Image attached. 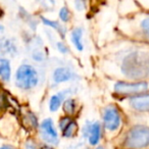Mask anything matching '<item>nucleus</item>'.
<instances>
[{
  "instance_id": "nucleus-1",
  "label": "nucleus",
  "mask_w": 149,
  "mask_h": 149,
  "mask_svg": "<svg viewBox=\"0 0 149 149\" xmlns=\"http://www.w3.org/2000/svg\"><path fill=\"white\" fill-rule=\"evenodd\" d=\"M122 72L131 79H142L149 76V52L133 51L123 59Z\"/></svg>"
},
{
  "instance_id": "nucleus-2",
  "label": "nucleus",
  "mask_w": 149,
  "mask_h": 149,
  "mask_svg": "<svg viewBox=\"0 0 149 149\" xmlns=\"http://www.w3.org/2000/svg\"><path fill=\"white\" fill-rule=\"evenodd\" d=\"M149 145V128L145 126H135L129 131L124 146L129 149H142Z\"/></svg>"
},
{
  "instance_id": "nucleus-3",
  "label": "nucleus",
  "mask_w": 149,
  "mask_h": 149,
  "mask_svg": "<svg viewBox=\"0 0 149 149\" xmlns=\"http://www.w3.org/2000/svg\"><path fill=\"white\" fill-rule=\"evenodd\" d=\"M39 74L34 66L22 64L15 74V85L23 90H30L38 85Z\"/></svg>"
},
{
  "instance_id": "nucleus-4",
  "label": "nucleus",
  "mask_w": 149,
  "mask_h": 149,
  "mask_svg": "<svg viewBox=\"0 0 149 149\" xmlns=\"http://www.w3.org/2000/svg\"><path fill=\"white\" fill-rule=\"evenodd\" d=\"M148 89V83L146 82H137V83H127L118 82L114 85V92L120 95H139L145 93Z\"/></svg>"
},
{
  "instance_id": "nucleus-5",
  "label": "nucleus",
  "mask_w": 149,
  "mask_h": 149,
  "mask_svg": "<svg viewBox=\"0 0 149 149\" xmlns=\"http://www.w3.org/2000/svg\"><path fill=\"white\" fill-rule=\"evenodd\" d=\"M103 124L106 130L116 131L120 125V114L118 109L113 105L105 107L103 111Z\"/></svg>"
},
{
  "instance_id": "nucleus-6",
  "label": "nucleus",
  "mask_w": 149,
  "mask_h": 149,
  "mask_svg": "<svg viewBox=\"0 0 149 149\" xmlns=\"http://www.w3.org/2000/svg\"><path fill=\"white\" fill-rule=\"evenodd\" d=\"M40 134L44 141L49 144H58V134L54 128L51 118H46L42 122L40 126Z\"/></svg>"
},
{
  "instance_id": "nucleus-7",
  "label": "nucleus",
  "mask_w": 149,
  "mask_h": 149,
  "mask_svg": "<svg viewBox=\"0 0 149 149\" xmlns=\"http://www.w3.org/2000/svg\"><path fill=\"white\" fill-rule=\"evenodd\" d=\"M83 134L91 145H97L101 137V126L98 122L86 123L83 129Z\"/></svg>"
},
{
  "instance_id": "nucleus-8",
  "label": "nucleus",
  "mask_w": 149,
  "mask_h": 149,
  "mask_svg": "<svg viewBox=\"0 0 149 149\" xmlns=\"http://www.w3.org/2000/svg\"><path fill=\"white\" fill-rule=\"evenodd\" d=\"M130 105L139 111H149V93L132 96L130 99Z\"/></svg>"
},
{
  "instance_id": "nucleus-9",
  "label": "nucleus",
  "mask_w": 149,
  "mask_h": 149,
  "mask_svg": "<svg viewBox=\"0 0 149 149\" xmlns=\"http://www.w3.org/2000/svg\"><path fill=\"white\" fill-rule=\"evenodd\" d=\"M74 78V74L68 68H57L53 72V81L56 84L70 81Z\"/></svg>"
},
{
  "instance_id": "nucleus-10",
  "label": "nucleus",
  "mask_w": 149,
  "mask_h": 149,
  "mask_svg": "<svg viewBox=\"0 0 149 149\" xmlns=\"http://www.w3.org/2000/svg\"><path fill=\"white\" fill-rule=\"evenodd\" d=\"M59 128L62 131V135L65 138H70L74 136L77 130V124L68 116H64L60 120Z\"/></svg>"
},
{
  "instance_id": "nucleus-11",
  "label": "nucleus",
  "mask_w": 149,
  "mask_h": 149,
  "mask_svg": "<svg viewBox=\"0 0 149 149\" xmlns=\"http://www.w3.org/2000/svg\"><path fill=\"white\" fill-rule=\"evenodd\" d=\"M70 93V90H64V91H60V92H58V93L54 94V95L50 98L49 109L51 110V111H56V110L60 107L62 102H63L64 98Z\"/></svg>"
},
{
  "instance_id": "nucleus-12",
  "label": "nucleus",
  "mask_w": 149,
  "mask_h": 149,
  "mask_svg": "<svg viewBox=\"0 0 149 149\" xmlns=\"http://www.w3.org/2000/svg\"><path fill=\"white\" fill-rule=\"evenodd\" d=\"M82 36H83V29L82 28H76L72 30V35H70V39L74 44V46L76 47V49L79 51H83L84 45L82 42Z\"/></svg>"
},
{
  "instance_id": "nucleus-13",
  "label": "nucleus",
  "mask_w": 149,
  "mask_h": 149,
  "mask_svg": "<svg viewBox=\"0 0 149 149\" xmlns=\"http://www.w3.org/2000/svg\"><path fill=\"white\" fill-rule=\"evenodd\" d=\"M10 63L6 58H0V79L4 82H8L10 80Z\"/></svg>"
},
{
  "instance_id": "nucleus-14",
  "label": "nucleus",
  "mask_w": 149,
  "mask_h": 149,
  "mask_svg": "<svg viewBox=\"0 0 149 149\" xmlns=\"http://www.w3.org/2000/svg\"><path fill=\"white\" fill-rule=\"evenodd\" d=\"M42 21H43L44 25L48 26V27H51L53 28L55 31H57V33H59V35L61 36L62 38L65 36V32H66V29L63 27L62 25H60L58 22H55V21H50V19H46V17H42Z\"/></svg>"
},
{
  "instance_id": "nucleus-15",
  "label": "nucleus",
  "mask_w": 149,
  "mask_h": 149,
  "mask_svg": "<svg viewBox=\"0 0 149 149\" xmlns=\"http://www.w3.org/2000/svg\"><path fill=\"white\" fill-rule=\"evenodd\" d=\"M76 108V101L72 98H68L63 102V110L65 113L72 114Z\"/></svg>"
},
{
  "instance_id": "nucleus-16",
  "label": "nucleus",
  "mask_w": 149,
  "mask_h": 149,
  "mask_svg": "<svg viewBox=\"0 0 149 149\" xmlns=\"http://www.w3.org/2000/svg\"><path fill=\"white\" fill-rule=\"evenodd\" d=\"M59 19H61L62 22H64V23H66V22L70 21V10H68V7H62V8L60 9V11H59Z\"/></svg>"
},
{
  "instance_id": "nucleus-17",
  "label": "nucleus",
  "mask_w": 149,
  "mask_h": 149,
  "mask_svg": "<svg viewBox=\"0 0 149 149\" xmlns=\"http://www.w3.org/2000/svg\"><path fill=\"white\" fill-rule=\"evenodd\" d=\"M141 29H142L144 35L147 37V39L149 40V17L141 22Z\"/></svg>"
},
{
  "instance_id": "nucleus-18",
  "label": "nucleus",
  "mask_w": 149,
  "mask_h": 149,
  "mask_svg": "<svg viewBox=\"0 0 149 149\" xmlns=\"http://www.w3.org/2000/svg\"><path fill=\"white\" fill-rule=\"evenodd\" d=\"M56 46H57V49L59 50L61 53H68V48L63 42H57L56 43Z\"/></svg>"
},
{
  "instance_id": "nucleus-19",
  "label": "nucleus",
  "mask_w": 149,
  "mask_h": 149,
  "mask_svg": "<svg viewBox=\"0 0 149 149\" xmlns=\"http://www.w3.org/2000/svg\"><path fill=\"white\" fill-rule=\"evenodd\" d=\"M26 146H27V147H26L27 149H36L35 144H33V143H28Z\"/></svg>"
},
{
  "instance_id": "nucleus-20",
  "label": "nucleus",
  "mask_w": 149,
  "mask_h": 149,
  "mask_svg": "<svg viewBox=\"0 0 149 149\" xmlns=\"http://www.w3.org/2000/svg\"><path fill=\"white\" fill-rule=\"evenodd\" d=\"M2 105H3V97H2V95L0 94V108L2 107Z\"/></svg>"
},
{
  "instance_id": "nucleus-21",
  "label": "nucleus",
  "mask_w": 149,
  "mask_h": 149,
  "mask_svg": "<svg viewBox=\"0 0 149 149\" xmlns=\"http://www.w3.org/2000/svg\"><path fill=\"white\" fill-rule=\"evenodd\" d=\"M0 149H13L11 146H2V147H0Z\"/></svg>"
},
{
  "instance_id": "nucleus-22",
  "label": "nucleus",
  "mask_w": 149,
  "mask_h": 149,
  "mask_svg": "<svg viewBox=\"0 0 149 149\" xmlns=\"http://www.w3.org/2000/svg\"><path fill=\"white\" fill-rule=\"evenodd\" d=\"M96 149H104V148H103V147H101V146H98Z\"/></svg>"
},
{
  "instance_id": "nucleus-23",
  "label": "nucleus",
  "mask_w": 149,
  "mask_h": 149,
  "mask_svg": "<svg viewBox=\"0 0 149 149\" xmlns=\"http://www.w3.org/2000/svg\"><path fill=\"white\" fill-rule=\"evenodd\" d=\"M2 30H3V27L2 26H0V31H2Z\"/></svg>"
}]
</instances>
